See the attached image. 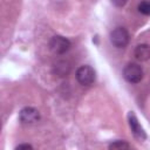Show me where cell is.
<instances>
[{"mask_svg": "<svg viewBox=\"0 0 150 150\" xmlns=\"http://www.w3.org/2000/svg\"><path fill=\"white\" fill-rule=\"evenodd\" d=\"M70 41L61 35H55L49 40V49L53 54L62 55L70 49Z\"/></svg>", "mask_w": 150, "mask_h": 150, "instance_id": "obj_1", "label": "cell"}, {"mask_svg": "<svg viewBox=\"0 0 150 150\" xmlns=\"http://www.w3.org/2000/svg\"><path fill=\"white\" fill-rule=\"evenodd\" d=\"M123 76L130 83H138L143 79V69L137 63H128L123 69Z\"/></svg>", "mask_w": 150, "mask_h": 150, "instance_id": "obj_2", "label": "cell"}, {"mask_svg": "<svg viewBox=\"0 0 150 150\" xmlns=\"http://www.w3.org/2000/svg\"><path fill=\"white\" fill-rule=\"evenodd\" d=\"M75 76H76L77 82L80 84H82V86H86V87L91 86L95 82V77H96L95 70L90 66H81V67H79L77 70H76Z\"/></svg>", "mask_w": 150, "mask_h": 150, "instance_id": "obj_3", "label": "cell"}, {"mask_svg": "<svg viewBox=\"0 0 150 150\" xmlns=\"http://www.w3.org/2000/svg\"><path fill=\"white\" fill-rule=\"evenodd\" d=\"M130 40L129 32L124 27H116L110 33V41L117 48H124Z\"/></svg>", "mask_w": 150, "mask_h": 150, "instance_id": "obj_4", "label": "cell"}, {"mask_svg": "<svg viewBox=\"0 0 150 150\" xmlns=\"http://www.w3.org/2000/svg\"><path fill=\"white\" fill-rule=\"evenodd\" d=\"M19 120L23 124H33L40 120V112L34 107H25L19 112Z\"/></svg>", "mask_w": 150, "mask_h": 150, "instance_id": "obj_5", "label": "cell"}, {"mask_svg": "<svg viewBox=\"0 0 150 150\" xmlns=\"http://www.w3.org/2000/svg\"><path fill=\"white\" fill-rule=\"evenodd\" d=\"M128 121H129V127H130L134 136L136 138H138V139H145L146 138V135H145L143 128L138 123V120H137V117L135 116V114L132 111H130L128 114Z\"/></svg>", "mask_w": 150, "mask_h": 150, "instance_id": "obj_6", "label": "cell"}, {"mask_svg": "<svg viewBox=\"0 0 150 150\" xmlns=\"http://www.w3.org/2000/svg\"><path fill=\"white\" fill-rule=\"evenodd\" d=\"M134 56L136 60H138L141 62L150 60V45L141 43V45L136 46V48L134 50Z\"/></svg>", "mask_w": 150, "mask_h": 150, "instance_id": "obj_7", "label": "cell"}, {"mask_svg": "<svg viewBox=\"0 0 150 150\" xmlns=\"http://www.w3.org/2000/svg\"><path fill=\"white\" fill-rule=\"evenodd\" d=\"M70 71V64L69 62L62 60V61H57L55 64H54V73L60 76V77H64L69 74Z\"/></svg>", "mask_w": 150, "mask_h": 150, "instance_id": "obj_8", "label": "cell"}, {"mask_svg": "<svg viewBox=\"0 0 150 150\" xmlns=\"http://www.w3.org/2000/svg\"><path fill=\"white\" fill-rule=\"evenodd\" d=\"M138 11L144 15H150V1L149 0L141 1L138 4Z\"/></svg>", "mask_w": 150, "mask_h": 150, "instance_id": "obj_9", "label": "cell"}, {"mask_svg": "<svg viewBox=\"0 0 150 150\" xmlns=\"http://www.w3.org/2000/svg\"><path fill=\"white\" fill-rule=\"evenodd\" d=\"M130 144L125 141H115L111 144H109V149H129Z\"/></svg>", "mask_w": 150, "mask_h": 150, "instance_id": "obj_10", "label": "cell"}, {"mask_svg": "<svg viewBox=\"0 0 150 150\" xmlns=\"http://www.w3.org/2000/svg\"><path fill=\"white\" fill-rule=\"evenodd\" d=\"M116 7H123L127 2H128V0H110Z\"/></svg>", "mask_w": 150, "mask_h": 150, "instance_id": "obj_11", "label": "cell"}, {"mask_svg": "<svg viewBox=\"0 0 150 150\" xmlns=\"http://www.w3.org/2000/svg\"><path fill=\"white\" fill-rule=\"evenodd\" d=\"M16 150H21V149H33V146L30 144H20L15 148Z\"/></svg>", "mask_w": 150, "mask_h": 150, "instance_id": "obj_12", "label": "cell"}]
</instances>
